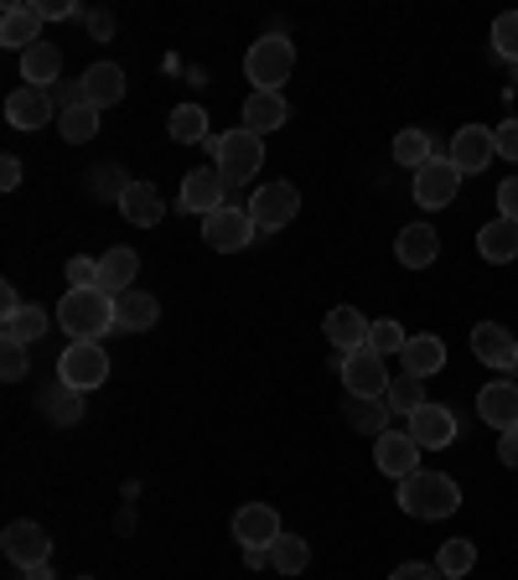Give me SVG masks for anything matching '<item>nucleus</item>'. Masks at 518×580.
Wrapping results in <instances>:
<instances>
[{
    "label": "nucleus",
    "mask_w": 518,
    "mask_h": 580,
    "mask_svg": "<svg viewBox=\"0 0 518 580\" xmlns=\"http://www.w3.org/2000/svg\"><path fill=\"white\" fill-rule=\"evenodd\" d=\"M399 508L410 518H451L462 508V487L446 477V472H414V477L399 482Z\"/></svg>",
    "instance_id": "1"
},
{
    "label": "nucleus",
    "mask_w": 518,
    "mask_h": 580,
    "mask_svg": "<svg viewBox=\"0 0 518 580\" xmlns=\"http://www.w3.org/2000/svg\"><path fill=\"white\" fill-rule=\"evenodd\" d=\"M207 151H213V167L224 176L228 187H244V182H255L259 167H265V140L255 130H228V136H207Z\"/></svg>",
    "instance_id": "2"
},
{
    "label": "nucleus",
    "mask_w": 518,
    "mask_h": 580,
    "mask_svg": "<svg viewBox=\"0 0 518 580\" xmlns=\"http://www.w3.org/2000/svg\"><path fill=\"white\" fill-rule=\"evenodd\" d=\"M63 332H73V342H99L115 326V296L104 290H68L63 307H57Z\"/></svg>",
    "instance_id": "3"
},
{
    "label": "nucleus",
    "mask_w": 518,
    "mask_h": 580,
    "mask_svg": "<svg viewBox=\"0 0 518 580\" xmlns=\"http://www.w3.org/2000/svg\"><path fill=\"white\" fill-rule=\"evenodd\" d=\"M295 68V42H285V36H259L255 47L244 52V73H249V84H255V94H280V84L291 78Z\"/></svg>",
    "instance_id": "4"
},
{
    "label": "nucleus",
    "mask_w": 518,
    "mask_h": 580,
    "mask_svg": "<svg viewBox=\"0 0 518 580\" xmlns=\"http://www.w3.org/2000/svg\"><path fill=\"white\" fill-rule=\"evenodd\" d=\"M255 234L259 228H255V218H249V207L224 203L218 213H207L203 218V239H207V249H218V255H239V249H249Z\"/></svg>",
    "instance_id": "5"
},
{
    "label": "nucleus",
    "mask_w": 518,
    "mask_h": 580,
    "mask_svg": "<svg viewBox=\"0 0 518 580\" xmlns=\"http://www.w3.org/2000/svg\"><path fill=\"white\" fill-rule=\"evenodd\" d=\"M295 213H301V192H295L291 182H265V187L249 197V218H255L259 234H280Z\"/></svg>",
    "instance_id": "6"
},
{
    "label": "nucleus",
    "mask_w": 518,
    "mask_h": 580,
    "mask_svg": "<svg viewBox=\"0 0 518 580\" xmlns=\"http://www.w3.org/2000/svg\"><path fill=\"white\" fill-rule=\"evenodd\" d=\"M456 192H462V171L451 167V155H431L425 167L414 171V203L441 213V207L456 203Z\"/></svg>",
    "instance_id": "7"
},
{
    "label": "nucleus",
    "mask_w": 518,
    "mask_h": 580,
    "mask_svg": "<svg viewBox=\"0 0 518 580\" xmlns=\"http://www.w3.org/2000/svg\"><path fill=\"white\" fill-rule=\"evenodd\" d=\"M389 368L374 347H358V353H343V384H347V399H384L389 394Z\"/></svg>",
    "instance_id": "8"
},
{
    "label": "nucleus",
    "mask_w": 518,
    "mask_h": 580,
    "mask_svg": "<svg viewBox=\"0 0 518 580\" xmlns=\"http://www.w3.org/2000/svg\"><path fill=\"white\" fill-rule=\"evenodd\" d=\"M57 378L73 384V389H99L104 378H109V358H104L99 342H68L63 347V358H57Z\"/></svg>",
    "instance_id": "9"
},
{
    "label": "nucleus",
    "mask_w": 518,
    "mask_h": 580,
    "mask_svg": "<svg viewBox=\"0 0 518 580\" xmlns=\"http://www.w3.org/2000/svg\"><path fill=\"white\" fill-rule=\"evenodd\" d=\"M0 549H6V560L21 565V570H32V565H47L52 555V539L42 524H26V518H17V524H6V534H0Z\"/></svg>",
    "instance_id": "10"
},
{
    "label": "nucleus",
    "mask_w": 518,
    "mask_h": 580,
    "mask_svg": "<svg viewBox=\"0 0 518 580\" xmlns=\"http://www.w3.org/2000/svg\"><path fill=\"white\" fill-rule=\"evenodd\" d=\"M234 539H239V549H270L280 539V513L270 503H244L234 513Z\"/></svg>",
    "instance_id": "11"
},
{
    "label": "nucleus",
    "mask_w": 518,
    "mask_h": 580,
    "mask_svg": "<svg viewBox=\"0 0 518 580\" xmlns=\"http://www.w3.org/2000/svg\"><path fill=\"white\" fill-rule=\"evenodd\" d=\"M498 155V140H493V130L487 125H462L456 136H451V167L462 171H487V161Z\"/></svg>",
    "instance_id": "12"
},
{
    "label": "nucleus",
    "mask_w": 518,
    "mask_h": 580,
    "mask_svg": "<svg viewBox=\"0 0 518 580\" xmlns=\"http://www.w3.org/2000/svg\"><path fill=\"white\" fill-rule=\"evenodd\" d=\"M374 461H379V472L404 482L420 472V441H414L410 430H384L379 445H374Z\"/></svg>",
    "instance_id": "13"
},
{
    "label": "nucleus",
    "mask_w": 518,
    "mask_h": 580,
    "mask_svg": "<svg viewBox=\"0 0 518 580\" xmlns=\"http://www.w3.org/2000/svg\"><path fill=\"white\" fill-rule=\"evenodd\" d=\"M472 353L487 363V368H518V342H514V332H503L498 322H477L472 326Z\"/></svg>",
    "instance_id": "14"
},
{
    "label": "nucleus",
    "mask_w": 518,
    "mask_h": 580,
    "mask_svg": "<svg viewBox=\"0 0 518 580\" xmlns=\"http://www.w3.org/2000/svg\"><path fill=\"white\" fill-rule=\"evenodd\" d=\"M224 192H228V182L218 176V167H197V171H187V182H182V207L207 218V213L224 207Z\"/></svg>",
    "instance_id": "15"
},
{
    "label": "nucleus",
    "mask_w": 518,
    "mask_h": 580,
    "mask_svg": "<svg viewBox=\"0 0 518 580\" xmlns=\"http://www.w3.org/2000/svg\"><path fill=\"white\" fill-rule=\"evenodd\" d=\"M57 109H52V94L47 88H32V84H21L11 99H6V120L17 125V130H42V125L52 120Z\"/></svg>",
    "instance_id": "16"
},
{
    "label": "nucleus",
    "mask_w": 518,
    "mask_h": 580,
    "mask_svg": "<svg viewBox=\"0 0 518 580\" xmlns=\"http://www.w3.org/2000/svg\"><path fill=\"white\" fill-rule=\"evenodd\" d=\"M395 255L404 270H425V265H435V255H441V239H435L431 223H404L395 239Z\"/></svg>",
    "instance_id": "17"
},
{
    "label": "nucleus",
    "mask_w": 518,
    "mask_h": 580,
    "mask_svg": "<svg viewBox=\"0 0 518 580\" xmlns=\"http://www.w3.org/2000/svg\"><path fill=\"white\" fill-rule=\"evenodd\" d=\"M410 436L420 441V451H441V445L456 441V420H451L446 405H420L410 415Z\"/></svg>",
    "instance_id": "18"
},
{
    "label": "nucleus",
    "mask_w": 518,
    "mask_h": 580,
    "mask_svg": "<svg viewBox=\"0 0 518 580\" xmlns=\"http://www.w3.org/2000/svg\"><path fill=\"white\" fill-rule=\"evenodd\" d=\"M477 415H483V426H493V430H514L518 426V384H508V378L487 384V389L477 394Z\"/></svg>",
    "instance_id": "19"
},
{
    "label": "nucleus",
    "mask_w": 518,
    "mask_h": 580,
    "mask_svg": "<svg viewBox=\"0 0 518 580\" xmlns=\"http://www.w3.org/2000/svg\"><path fill=\"white\" fill-rule=\"evenodd\" d=\"M0 42L11 52H32L42 42V11L36 6H6L0 17Z\"/></svg>",
    "instance_id": "20"
},
{
    "label": "nucleus",
    "mask_w": 518,
    "mask_h": 580,
    "mask_svg": "<svg viewBox=\"0 0 518 580\" xmlns=\"http://www.w3.org/2000/svg\"><path fill=\"white\" fill-rule=\"evenodd\" d=\"M136 275H140V255H136V249L115 244V249H104V255H99V290H104V296H125V290L136 286Z\"/></svg>",
    "instance_id": "21"
},
{
    "label": "nucleus",
    "mask_w": 518,
    "mask_h": 580,
    "mask_svg": "<svg viewBox=\"0 0 518 580\" xmlns=\"http://www.w3.org/2000/svg\"><path fill=\"white\" fill-rule=\"evenodd\" d=\"M161 307H155L151 290H125L115 296V332H151Z\"/></svg>",
    "instance_id": "22"
},
{
    "label": "nucleus",
    "mask_w": 518,
    "mask_h": 580,
    "mask_svg": "<svg viewBox=\"0 0 518 580\" xmlns=\"http://www.w3.org/2000/svg\"><path fill=\"white\" fill-rule=\"evenodd\" d=\"M368 326L363 322L358 307H332L327 311V342L337 347V353H358V347H368Z\"/></svg>",
    "instance_id": "23"
},
{
    "label": "nucleus",
    "mask_w": 518,
    "mask_h": 580,
    "mask_svg": "<svg viewBox=\"0 0 518 580\" xmlns=\"http://www.w3.org/2000/svg\"><path fill=\"white\" fill-rule=\"evenodd\" d=\"M404 374H414V378H431V374H441L446 368V342L441 337H431V332H414L410 342H404Z\"/></svg>",
    "instance_id": "24"
},
{
    "label": "nucleus",
    "mask_w": 518,
    "mask_h": 580,
    "mask_svg": "<svg viewBox=\"0 0 518 580\" xmlns=\"http://www.w3.org/2000/svg\"><path fill=\"white\" fill-rule=\"evenodd\" d=\"M36 405H42V415H47L52 426H78V420H84V389H73L63 378L36 394Z\"/></svg>",
    "instance_id": "25"
},
{
    "label": "nucleus",
    "mask_w": 518,
    "mask_h": 580,
    "mask_svg": "<svg viewBox=\"0 0 518 580\" xmlns=\"http://www.w3.org/2000/svg\"><path fill=\"white\" fill-rule=\"evenodd\" d=\"M285 120H291V104L280 99V94H249L244 99V130H255L259 140L270 136V130H280Z\"/></svg>",
    "instance_id": "26"
},
{
    "label": "nucleus",
    "mask_w": 518,
    "mask_h": 580,
    "mask_svg": "<svg viewBox=\"0 0 518 580\" xmlns=\"http://www.w3.org/2000/svg\"><path fill=\"white\" fill-rule=\"evenodd\" d=\"M477 255H483L487 265H508V259H518V223H508V218L483 223V234H477Z\"/></svg>",
    "instance_id": "27"
},
{
    "label": "nucleus",
    "mask_w": 518,
    "mask_h": 580,
    "mask_svg": "<svg viewBox=\"0 0 518 580\" xmlns=\"http://www.w3.org/2000/svg\"><path fill=\"white\" fill-rule=\"evenodd\" d=\"M120 213L136 223V228H155L161 213H166V203H161V192H155L151 182H130V192L120 197Z\"/></svg>",
    "instance_id": "28"
},
{
    "label": "nucleus",
    "mask_w": 518,
    "mask_h": 580,
    "mask_svg": "<svg viewBox=\"0 0 518 580\" xmlns=\"http://www.w3.org/2000/svg\"><path fill=\"white\" fill-rule=\"evenodd\" d=\"M84 94L94 109H109V104L125 99V68H115V63H94V68L84 73Z\"/></svg>",
    "instance_id": "29"
},
{
    "label": "nucleus",
    "mask_w": 518,
    "mask_h": 580,
    "mask_svg": "<svg viewBox=\"0 0 518 580\" xmlns=\"http://www.w3.org/2000/svg\"><path fill=\"white\" fill-rule=\"evenodd\" d=\"M57 73H63V52L52 47V42H36L32 52H21V78L32 88H52Z\"/></svg>",
    "instance_id": "30"
},
{
    "label": "nucleus",
    "mask_w": 518,
    "mask_h": 580,
    "mask_svg": "<svg viewBox=\"0 0 518 580\" xmlns=\"http://www.w3.org/2000/svg\"><path fill=\"white\" fill-rule=\"evenodd\" d=\"M42 332H47V311L42 307H21V311H11V316L0 322V337L11 342V347H32Z\"/></svg>",
    "instance_id": "31"
},
{
    "label": "nucleus",
    "mask_w": 518,
    "mask_h": 580,
    "mask_svg": "<svg viewBox=\"0 0 518 580\" xmlns=\"http://www.w3.org/2000/svg\"><path fill=\"white\" fill-rule=\"evenodd\" d=\"M384 405H389L395 415H404V420H410V415L420 410V405H431V399H425V378L395 374V378H389V394H384Z\"/></svg>",
    "instance_id": "32"
},
{
    "label": "nucleus",
    "mask_w": 518,
    "mask_h": 580,
    "mask_svg": "<svg viewBox=\"0 0 518 580\" xmlns=\"http://www.w3.org/2000/svg\"><path fill=\"white\" fill-rule=\"evenodd\" d=\"M347 426L353 430H363V436H384V430H389V405H384V399H347Z\"/></svg>",
    "instance_id": "33"
},
{
    "label": "nucleus",
    "mask_w": 518,
    "mask_h": 580,
    "mask_svg": "<svg viewBox=\"0 0 518 580\" xmlns=\"http://www.w3.org/2000/svg\"><path fill=\"white\" fill-rule=\"evenodd\" d=\"M306 565H311L306 539H295V534H280L276 545H270V570H276V576H301Z\"/></svg>",
    "instance_id": "34"
},
{
    "label": "nucleus",
    "mask_w": 518,
    "mask_h": 580,
    "mask_svg": "<svg viewBox=\"0 0 518 580\" xmlns=\"http://www.w3.org/2000/svg\"><path fill=\"white\" fill-rule=\"evenodd\" d=\"M57 130H63V140H73V146H84V140L99 136V109L94 104H78V109H63L57 115Z\"/></svg>",
    "instance_id": "35"
},
{
    "label": "nucleus",
    "mask_w": 518,
    "mask_h": 580,
    "mask_svg": "<svg viewBox=\"0 0 518 580\" xmlns=\"http://www.w3.org/2000/svg\"><path fill=\"white\" fill-rule=\"evenodd\" d=\"M431 155H435V146H431V136H425V130H399V136H395V161H399V167L420 171Z\"/></svg>",
    "instance_id": "36"
},
{
    "label": "nucleus",
    "mask_w": 518,
    "mask_h": 580,
    "mask_svg": "<svg viewBox=\"0 0 518 580\" xmlns=\"http://www.w3.org/2000/svg\"><path fill=\"white\" fill-rule=\"evenodd\" d=\"M172 140L176 146H197V140H207V115L197 109V104H182V109H172Z\"/></svg>",
    "instance_id": "37"
},
{
    "label": "nucleus",
    "mask_w": 518,
    "mask_h": 580,
    "mask_svg": "<svg viewBox=\"0 0 518 580\" xmlns=\"http://www.w3.org/2000/svg\"><path fill=\"white\" fill-rule=\"evenodd\" d=\"M477 565V549H472V539H446L441 545V555H435V570L446 580H456V576H466Z\"/></svg>",
    "instance_id": "38"
},
{
    "label": "nucleus",
    "mask_w": 518,
    "mask_h": 580,
    "mask_svg": "<svg viewBox=\"0 0 518 580\" xmlns=\"http://www.w3.org/2000/svg\"><path fill=\"white\" fill-rule=\"evenodd\" d=\"M404 326L395 322V316H379V322L368 326V347H374V353H379V358H389V353H404Z\"/></svg>",
    "instance_id": "39"
},
{
    "label": "nucleus",
    "mask_w": 518,
    "mask_h": 580,
    "mask_svg": "<svg viewBox=\"0 0 518 580\" xmlns=\"http://www.w3.org/2000/svg\"><path fill=\"white\" fill-rule=\"evenodd\" d=\"M88 187L99 192V197H115V203H120L125 192H130V176H125V171L115 167V161H104V167H94V176H88Z\"/></svg>",
    "instance_id": "40"
},
{
    "label": "nucleus",
    "mask_w": 518,
    "mask_h": 580,
    "mask_svg": "<svg viewBox=\"0 0 518 580\" xmlns=\"http://www.w3.org/2000/svg\"><path fill=\"white\" fill-rule=\"evenodd\" d=\"M493 47H498V57L518 63V11H503V17L493 21Z\"/></svg>",
    "instance_id": "41"
},
{
    "label": "nucleus",
    "mask_w": 518,
    "mask_h": 580,
    "mask_svg": "<svg viewBox=\"0 0 518 580\" xmlns=\"http://www.w3.org/2000/svg\"><path fill=\"white\" fill-rule=\"evenodd\" d=\"M68 286H73V290H99V259L73 255V259H68Z\"/></svg>",
    "instance_id": "42"
},
{
    "label": "nucleus",
    "mask_w": 518,
    "mask_h": 580,
    "mask_svg": "<svg viewBox=\"0 0 518 580\" xmlns=\"http://www.w3.org/2000/svg\"><path fill=\"white\" fill-rule=\"evenodd\" d=\"M0 378H6V384H21V378H26V347H11V342H6V353H0Z\"/></svg>",
    "instance_id": "43"
},
{
    "label": "nucleus",
    "mask_w": 518,
    "mask_h": 580,
    "mask_svg": "<svg viewBox=\"0 0 518 580\" xmlns=\"http://www.w3.org/2000/svg\"><path fill=\"white\" fill-rule=\"evenodd\" d=\"M47 94H52V109H57V115H63V109H78V104H88L84 84H52Z\"/></svg>",
    "instance_id": "44"
},
{
    "label": "nucleus",
    "mask_w": 518,
    "mask_h": 580,
    "mask_svg": "<svg viewBox=\"0 0 518 580\" xmlns=\"http://www.w3.org/2000/svg\"><path fill=\"white\" fill-rule=\"evenodd\" d=\"M493 140H498V155H503V161H518V120L498 125V130H493Z\"/></svg>",
    "instance_id": "45"
},
{
    "label": "nucleus",
    "mask_w": 518,
    "mask_h": 580,
    "mask_svg": "<svg viewBox=\"0 0 518 580\" xmlns=\"http://www.w3.org/2000/svg\"><path fill=\"white\" fill-rule=\"evenodd\" d=\"M389 580H446L441 576V570H435V565H420V560H410V565H399L395 576Z\"/></svg>",
    "instance_id": "46"
},
{
    "label": "nucleus",
    "mask_w": 518,
    "mask_h": 580,
    "mask_svg": "<svg viewBox=\"0 0 518 580\" xmlns=\"http://www.w3.org/2000/svg\"><path fill=\"white\" fill-rule=\"evenodd\" d=\"M498 207H503V218L508 223H518V176H508L498 187Z\"/></svg>",
    "instance_id": "47"
},
{
    "label": "nucleus",
    "mask_w": 518,
    "mask_h": 580,
    "mask_svg": "<svg viewBox=\"0 0 518 580\" xmlns=\"http://www.w3.org/2000/svg\"><path fill=\"white\" fill-rule=\"evenodd\" d=\"M0 187H6V192L21 187V161H17V155H0Z\"/></svg>",
    "instance_id": "48"
},
{
    "label": "nucleus",
    "mask_w": 518,
    "mask_h": 580,
    "mask_svg": "<svg viewBox=\"0 0 518 580\" xmlns=\"http://www.w3.org/2000/svg\"><path fill=\"white\" fill-rule=\"evenodd\" d=\"M498 457H503V466H514V472H518V426H514V430H503Z\"/></svg>",
    "instance_id": "49"
},
{
    "label": "nucleus",
    "mask_w": 518,
    "mask_h": 580,
    "mask_svg": "<svg viewBox=\"0 0 518 580\" xmlns=\"http://www.w3.org/2000/svg\"><path fill=\"white\" fill-rule=\"evenodd\" d=\"M36 11H42V21H63V17H73V6L68 0H32Z\"/></svg>",
    "instance_id": "50"
},
{
    "label": "nucleus",
    "mask_w": 518,
    "mask_h": 580,
    "mask_svg": "<svg viewBox=\"0 0 518 580\" xmlns=\"http://www.w3.org/2000/svg\"><path fill=\"white\" fill-rule=\"evenodd\" d=\"M88 26H94V36L104 42V36L115 32V17H109V11H94V17H88Z\"/></svg>",
    "instance_id": "51"
},
{
    "label": "nucleus",
    "mask_w": 518,
    "mask_h": 580,
    "mask_svg": "<svg viewBox=\"0 0 518 580\" xmlns=\"http://www.w3.org/2000/svg\"><path fill=\"white\" fill-rule=\"evenodd\" d=\"M244 565L249 570H270V549H244Z\"/></svg>",
    "instance_id": "52"
},
{
    "label": "nucleus",
    "mask_w": 518,
    "mask_h": 580,
    "mask_svg": "<svg viewBox=\"0 0 518 580\" xmlns=\"http://www.w3.org/2000/svg\"><path fill=\"white\" fill-rule=\"evenodd\" d=\"M26 580H57V576H52V565H32V570H26Z\"/></svg>",
    "instance_id": "53"
},
{
    "label": "nucleus",
    "mask_w": 518,
    "mask_h": 580,
    "mask_svg": "<svg viewBox=\"0 0 518 580\" xmlns=\"http://www.w3.org/2000/svg\"><path fill=\"white\" fill-rule=\"evenodd\" d=\"M514 84H518V63H514Z\"/></svg>",
    "instance_id": "54"
},
{
    "label": "nucleus",
    "mask_w": 518,
    "mask_h": 580,
    "mask_svg": "<svg viewBox=\"0 0 518 580\" xmlns=\"http://www.w3.org/2000/svg\"><path fill=\"white\" fill-rule=\"evenodd\" d=\"M78 580H94V576H78Z\"/></svg>",
    "instance_id": "55"
}]
</instances>
